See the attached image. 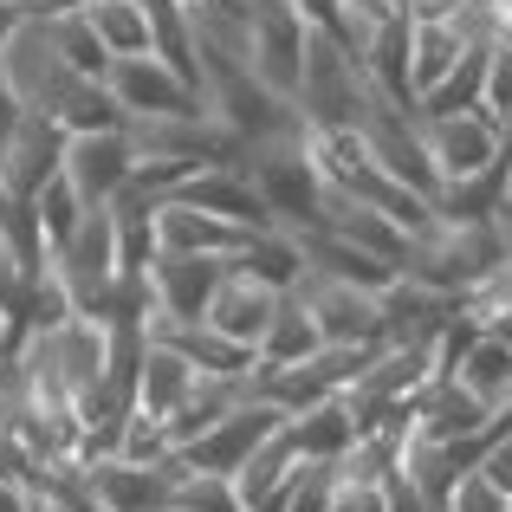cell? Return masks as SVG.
Masks as SVG:
<instances>
[{"mask_svg":"<svg viewBox=\"0 0 512 512\" xmlns=\"http://www.w3.org/2000/svg\"><path fill=\"white\" fill-rule=\"evenodd\" d=\"M169 512H175V506H169Z\"/></svg>","mask_w":512,"mask_h":512,"instance_id":"obj_35","label":"cell"},{"mask_svg":"<svg viewBox=\"0 0 512 512\" xmlns=\"http://www.w3.org/2000/svg\"><path fill=\"white\" fill-rule=\"evenodd\" d=\"M65 175L91 208H111L130 182H137V143L130 130H98V137H72L65 150Z\"/></svg>","mask_w":512,"mask_h":512,"instance_id":"obj_10","label":"cell"},{"mask_svg":"<svg viewBox=\"0 0 512 512\" xmlns=\"http://www.w3.org/2000/svg\"><path fill=\"white\" fill-rule=\"evenodd\" d=\"M506 201H512V137H506Z\"/></svg>","mask_w":512,"mask_h":512,"instance_id":"obj_33","label":"cell"},{"mask_svg":"<svg viewBox=\"0 0 512 512\" xmlns=\"http://www.w3.org/2000/svg\"><path fill=\"white\" fill-rule=\"evenodd\" d=\"M65 150H72V137H65L59 117H52V111H26L20 130H13V143L0 150V182H7V201H33L39 188L65 169Z\"/></svg>","mask_w":512,"mask_h":512,"instance_id":"obj_9","label":"cell"},{"mask_svg":"<svg viewBox=\"0 0 512 512\" xmlns=\"http://www.w3.org/2000/svg\"><path fill=\"white\" fill-rule=\"evenodd\" d=\"M227 279V260H208V253H163L150 266V292H156V325H201Z\"/></svg>","mask_w":512,"mask_h":512,"instance_id":"obj_6","label":"cell"},{"mask_svg":"<svg viewBox=\"0 0 512 512\" xmlns=\"http://www.w3.org/2000/svg\"><path fill=\"white\" fill-rule=\"evenodd\" d=\"M52 39H59V59H65V72L72 78H111V46L98 39V26L85 20V13H59L52 20Z\"/></svg>","mask_w":512,"mask_h":512,"instance_id":"obj_26","label":"cell"},{"mask_svg":"<svg viewBox=\"0 0 512 512\" xmlns=\"http://www.w3.org/2000/svg\"><path fill=\"white\" fill-rule=\"evenodd\" d=\"M318 350H325V325H318V312L305 305V292H286L279 312H273V325H266V338H260L253 383L273 376V370H292V363H305V357H318Z\"/></svg>","mask_w":512,"mask_h":512,"instance_id":"obj_19","label":"cell"},{"mask_svg":"<svg viewBox=\"0 0 512 512\" xmlns=\"http://www.w3.org/2000/svg\"><path fill=\"white\" fill-rule=\"evenodd\" d=\"M279 299H286V292H273V286H260V279H247V273L227 266V279H221V292H214V305H208L201 325L221 331V338H234V344H247L253 357H260V338H266V325H273Z\"/></svg>","mask_w":512,"mask_h":512,"instance_id":"obj_15","label":"cell"},{"mask_svg":"<svg viewBox=\"0 0 512 512\" xmlns=\"http://www.w3.org/2000/svg\"><path fill=\"white\" fill-rule=\"evenodd\" d=\"M0 208H7V182H0Z\"/></svg>","mask_w":512,"mask_h":512,"instance_id":"obj_34","label":"cell"},{"mask_svg":"<svg viewBox=\"0 0 512 512\" xmlns=\"http://www.w3.org/2000/svg\"><path fill=\"white\" fill-rule=\"evenodd\" d=\"M65 124V137H98V130H130V111L117 104L111 78H65V91L46 104Z\"/></svg>","mask_w":512,"mask_h":512,"instance_id":"obj_22","label":"cell"},{"mask_svg":"<svg viewBox=\"0 0 512 512\" xmlns=\"http://www.w3.org/2000/svg\"><path fill=\"white\" fill-rule=\"evenodd\" d=\"M305 240V266H312V279H338V286H357V292H383L402 279V266H389L383 253L357 247V240H344L338 227H312Z\"/></svg>","mask_w":512,"mask_h":512,"instance_id":"obj_14","label":"cell"},{"mask_svg":"<svg viewBox=\"0 0 512 512\" xmlns=\"http://www.w3.org/2000/svg\"><path fill=\"white\" fill-rule=\"evenodd\" d=\"M279 428H286V409H279L273 396H260V389H253V396H240L201 441H188L175 461H182V474H240V467H247V454L260 448L266 435H279Z\"/></svg>","mask_w":512,"mask_h":512,"instance_id":"obj_2","label":"cell"},{"mask_svg":"<svg viewBox=\"0 0 512 512\" xmlns=\"http://www.w3.org/2000/svg\"><path fill=\"white\" fill-rule=\"evenodd\" d=\"M247 169H253V182H260V195H266V208H273L279 227H292V234L325 227L331 182H325V169H318V156H312V130H292V137L253 143V150H247Z\"/></svg>","mask_w":512,"mask_h":512,"instance_id":"obj_1","label":"cell"},{"mask_svg":"<svg viewBox=\"0 0 512 512\" xmlns=\"http://www.w3.org/2000/svg\"><path fill=\"white\" fill-rule=\"evenodd\" d=\"M299 448H292V435L279 428V435H266L260 448L247 454V467L234 474V487H240V500H247L253 512H279V500H286V487L299 480Z\"/></svg>","mask_w":512,"mask_h":512,"instance_id":"obj_21","label":"cell"},{"mask_svg":"<svg viewBox=\"0 0 512 512\" xmlns=\"http://www.w3.org/2000/svg\"><path fill=\"white\" fill-rule=\"evenodd\" d=\"M111 91L130 117H214L208 91L188 85L163 52H143V59H117L111 65Z\"/></svg>","mask_w":512,"mask_h":512,"instance_id":"obj_4","label":"cell"},{"mask_svg":"<svg viewBox=\"0 0 512 512\" xmlns=\"http://www.w3.org/2000/svg\"><path fill=\"white\" fill-rule=\"evenodd\" d=\"M422 143L435 156L441 182L454 175H480L506 156V124L493 111H454V117H422Z\"/></svg>","mask_w":512,"mask_h":512,"instance_id":"obj_5","label":"cell"},{"mask_svg":"<svg viewBox=\"0 0 512 512\" xmlns=\"http://www.w3.org/2000/svg\"><path fill=\"white\" fill-rule=\"evenodd\" d=\"M156 234H163V253H208V260H234L240 240H247V227L221 221V214L208 208H188V201L163 195L156 201Z\"/></svg>","mask_w":512,"mask_h":512,"instance_id":"obj_18","label":"cell"},{"mask_svg":"<svg viewBox=\"0 0 512 512\" xmlns=\"http://www.w3.org/2000/svg\"><path fill=\"white\" fill-rule=\"evenodd\" d=\"M85 20L98 26L111 59H143V52H156V13L143 7V0H91Z\"/></svg>","mask_w":512,"mask_h":512,"instance_id":"obj_24","label":"cell"},{"mask_svg":"<svg viewBox=\"0 0 512 512\" xmlns=\"http://www.w3.org/2000/svg\"><path fill=\"white\" fill-rule=\"evenodd\" d=\"M279 512H331V467L305 461L299 480L286 487V500H279Z\"/></svg>","mask_w":512,"mask_h":512,"instance_id":"obj_30","label":"cell"},{"mask_svg":"<svg viewBox=\"0 0 512 512\" xmlns=\"http://www.w3.org/2000/svg\"><path fill=\"white\" fill-rule=\"evenodd\" d=\"M286 435H292V448H299V461L338 467L344 454L363 441V422H357V409H350V396L338 389V396H325V402H312V409L286 415Z\"/></svg>","mask_w":512,"mask_h":512,"instance_id":"obj_17","label":"cell"},{"mask_svg":"<svg viewBox=\"0 0 512 512\" xmlns=\"http://www.w3.org/2000/svg\"><path fill=\"white\" fill-rule=\"evenodd\" d=\"M20 117H26V104L13 98V85H7V78H0V150H7V143H13V130H20Z\"/></svg>","mask_w":512,"mask_h":512,"instance_id":"obj_32","label":"cell"},{"mask_svg":"<svg viewBox=\"0 0 512 512\" xmlns=\"http://www.w3.org/2000/svg\"><path fill=\"white\" fill-rule=\"evenodd\" d=\"M175 201H188V208H208V214H221V221L247 227V234H260V227H279L247 163H214V169H195L182 188H175Z\"/></svg>","mask_w":512,"mask_h":512,"instance_id":"obj_11","label":"cell"},{"mask_svg":"<svg viewBox=\"0 0 512 512\" xmlns=\"http://www.w3.org/2000/svg\"><path fill=\"white\" fill-rule=\"evenodd\" d=\"M474 46L461 13H409V78H415V98L441 85V78L461 65V52ZM422 111V104H415Z\"/></svg>","mask_w":512,"mask_h":512,"instance_id":"obj_16","label":"cell"},{"mask_svg":"<svg viewBox=\"0 0 512 512\" xmlns=\"http://www.w3.org/2000/svg\"><path fill=\"white\" fill-rule=\"evenodd\" d=\"M441 512H512V500L493 487L487 474H480V467H467V474L454 480V493H448V506H441Z\"/></svg>","mask_w":512,"mask_h":512,"instance_id":"obj_29","label":"cell"},{"mask_svg":"<svg viewBox=\"0 0 512 512\" xmlns=\"http://www.w3.org/2000/svg\"><path fill=\"white\" fill-rule=\"evenodd\" d=\"M227 266L247 273V279H260V286H273V292H299L305 279H312V266H305V240L292 234V227H260V234H247Z\"/></svg>","mask_w":512,"mask_h":512,"instance_id":"obj_20","label":"cell"},{"mask_svg":"<svg viewBox=\"0 0 512 512\" xmlns=\"http://www.w3.org/2000/svg\"><path fill=\"white\" fill-rule=\"evenodd\" d=\"M85 493L104 512H169L175 487H182V461H130V454H98L85 461Z\"/></svg>","mask_w":512,"mask_h":512,"instance_id":"obj_3","label":"cell"},{"mask_svg":"<svg viewBox=\"0 0 512 512\" xmlns=\"http://www.w3.org/2000/svg\"><path fill=\"white\" fill-rule=\"evenodd\" d=\"M299 292L325 325V344H383V292H357L338 279H305Z\"/></svg>","mask_w":512,"mask_h":512,"instance_id":"obj_12","label":"cell"},{"mask_svg":"<svg viewBox=\"0 0 512 512\" xmlns=\"http://www.w3.org/2000/svg\"><path fill=\"white\" fill-rule=\"evenodd\" d=\"M175 512H253L240 500L234 474H182V487H175Z\"/></svg>","mask_w":512,"mask_h":512,"instance_id":"obj_28","label":"cell"},{"mask_svg":"<svg viewBox=\"0 0 512 512\" xmlns=\"http://www.w3.org/2000/svg\"><path fill=\"white\" fill-rule=\"evenodd\" d=\"M448 376H454L461 389H474L487 409H500V402H512V344L500 338V331L480 325V331H474V344L454 357V370H448Z\"/></svg>","mask_w":512,"mask_h":512,"instance_id":"obj_23","label":"cell"},{"mask_svg":"<svg viewBox=\"0 0 512 512\" xmlns=\"http://www.w3.org/2000/svg\"><path fill=\"white\" fill-rule=\"evenodd\" d=\"M305 33L312 26L286 7V0H266L253 7V39H247V65L260 72V85H273L279 98H299L305 78Z\"/></svg>","mask_w":512,"mask_h":512,"instance_id":"obj_8","label":"cell"},{"mask_svg":"<svg viewBox=\"0 0 512 512\" xmlns=\"http://www.w3.org/2000/svg\"><path fill=\"white\" fill-rule=\"evenodd\" d=\"M0 78L13 85V98L26 104V111H46L52 98L65 91V59H59V39H52V20H39V13H26L20 33L7 39V52H0Z\"/></svg>","mask_w":512,"mask_h":512,"instance_id":"obj_7","label":"cell"},{"mask_svg":"<svg viewBox=\"0 0 512 512\" xmlns=\"http://www.w3.org/2000/svg\"><path fill=\"white\" fill-rule=\"evenodd\" d=\"M487 39H474V46L461 52V65H454L448 78H441L435 91L422 98V117H454V111H487L480 104V91H487Z\"/></svg>","mask_w":512,"mask_h":512,"instance_id":"obj_25","label":"cell"},{"mask_svg":"<svg viewBox=\"0 0 512 512\" xmlns=\"http://www.w3.org/2000/svg\"><path fill=\"white\" fill-rule=\"evenodd\" d=\"M195 383H201L195 357H188L182 344H169V338L150 331V338H143V357H137V409L156 415V422H169V415L195 396Z\"/></svg>","mask_w":512,"mask_h":512,"instance_id":"obj_13","label":"cell"},{"mask_svg":"<svg viewBox=\"0 0 512 512\" xmlns=\"http://www.w3.org/2000/svg\"><path fill=\"white\" fill-rule=\"evenodd\" d=\"M33 214H39V234H46V240H52V253H59L65 240L78 234V221L91 214V201L78 195V188H72V175L59 169V175H52V182L33 195Z\"/></svg>","mask_w":512,"mask_h":512,"instance_id":"obj_27","label":"cell"},{"mask_svg":"<svg viewBox=\"0 0 512 512\" xmlns=\"http://www.w3.org/2000/svg\"><path fill=\"white\" fill-rule=\"evenodd\" d=\"M480 474H487V480H493V487H500V493H506V500H512V428H506V435H500V441H493V448H487V454H480Z\"/></svg>","mask_w":512,"mask_h":512,"instance_id":"obj_31","label":"cell"}]
</instances>
